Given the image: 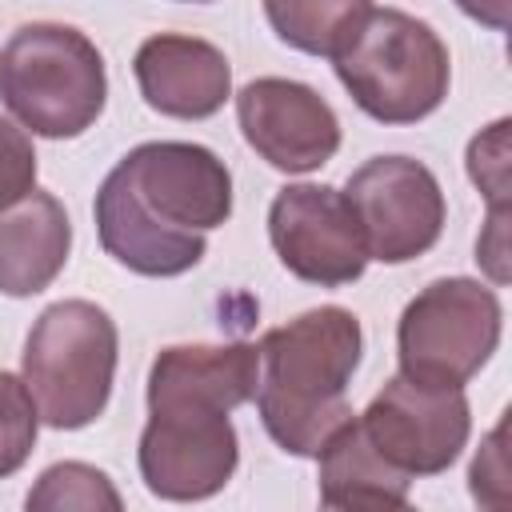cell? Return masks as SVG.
I'll return each mask as SVG.
<instances>
[{"label": "cell", "instance_id": "2e32d148", "mask_svg": "<svg viewBox=\"0 0 512 512\" xmlns=\"http://www.w3.org/2000/svg\"><path fill=\"white\" fill-rule=\"evenodd\" d=\"M372 12V0H264L272 32L308 56H336Z\"/></svg>", "mask_w": 512, "mask_h": 512}, {"label": "cell", "instance_id": "ac0fdd59", "mask_svg": "<svg viewBox=\"0 0 512 512\" xmlns=\"http://www.w3.org/2000/svg\"><path fill=\"white\" fill-rule=\"evenodd\" d=\"M36 432H40V412L24 376L0 368V476L24 468V460L36 448Z\"/></svg>", "mask_w": 512, "mask_h": 512}, {"label": "cell", "instance_id": "7c38bea8", "mask_svg": "<svg viewBox=\"0 0 512 512\" xmlns=\"http://www.w3.org/2000/svg\"><path fill=\"white\" fill-rule=\"evenodd\" d=\"M260 380L256 344H172L152 360L148 412H208L228 416L252 400Z\"/></svg>", "mask_w": 512, "mask_h": 512}, {"label": "cell", "instance_id": "5bb4252c", "mask_svg": "<svg viewBox=\"0 0 512 512\" xmlns=\"http://www.w3.org/2000/svg\"><path fill=\"white\" fill-rule=\"evenodd\" d=\"M72 220L52 192L32 188L16 204L0 208V292L36 296L68 264Z\"/></svg>", "mask_w": 512, "mask_h": 512}, {"label": "cell", "instance_id": "3957f363", "mask_svg": "<svg viewBox=\"0 0 512 512\" xmlns=\"http://www.w3.org/2000/svg\"><path fill=\"white\" fill-rule=\"evenodd\" d=\"M0 100L36 136L72 140L104 112V56L72 24H24L0 48Z\"/></svg>", "mask_w": 512, "mask_h": 512}, {"label": "cell", "instance_id": "8992f818", "mask_svg": "<svg viewBox=\"0 0 512 512\" xmlns=\"http://www.w3.org/2000/svg\"><path fill=\"white\" fill-rule=\"evenodd\" d=\"M500 344V300L468 276L432 280L408 300L396 328L400 376L440 388H464Z\"/></svg>", "mask_w": 512, "mask_h": 512}, {"label": "cell", "instance_id": "e0dca14e", "mask_svg": "<svg viewBox=\"0 0 512 512\" xmlns=\"http://www.w3.org/2000/svg\"><path fill=\"white\" fill-rule=\"evenodd\" d=\"M28 508L36 512H60V508H108L116 512L120 508V492L112 488V480L92 468V464H80V460H64V464H52L40 472L36 488L28 492Z\"/></svg>", "mask_w": 512, "mask_h": 512}, {"label": "cell", "instance_id": "44dd1931", "mask_svg": "<svg viewBox=\"0 0 512 512\" xmlns=\"http://www.w3.org/2000/svg\"><path fill=\"white\" fill-rule=\"evenodd\" d=\"M500 432H504V428H496V432L488 436V444L476 452L472 472H468V480H472V496L484 500V504H492V508H500V504L508 500V496H504V488H508V468H504Z\"/></svg>", "mask_w": 512, "mask_h": 512}, {"label": "cell", "instance_id": "52a82bcc", "mask_svg": "<svg viewBox=\"0 0 512 512\" xmlns=\"http://www.w3.org/2000/svg\"><path fill=\"white\" fill-rule=\"evenodd\" d=\"M368 260L408 264L424 256L444 232V192L428 164L412 156H372L344 188Z\"/></svg>", "mask_w": 512, "mask_h": 512}, {"label": "cell", "instance_id": "cb8c5ba5", "mask_svg": "<svg viewBox=\"0 0 512 512\" xmlns=\"http://www.w3.org/2000/svg\"><path fill=\"white\" fill-rule=\"evenodd\" d=\"M184 4H208V0H184Z\"/></svg>", "mask_w": 512, "mask_h": 512}, {"label": "cell", "instance_id": "4fadbf2b", "mask_svg": "<svg viewBox=\"0 0 512 512\" xmlns=\"http://www.w3.org/2000/svg\"><path fill=\"white\" fill-rule=\"evenodd\" d=\"M132 72L144 104L176 120H208L232 96V68L224 52L200 36H148L136 48Z\"/></svg>", "mask_w": 512, "mask_h": 512}, {"label": "cell", "instance_id": "8fae6325", "mask_svg": "<svg viewBox=\"0 0 512 512\" xmlns=\"http://www.w3.org/2000/svg\"><path fill=\"white\" fill-rule=\"evenodd\" d=\"M140 476L160 500H204L220 492L240 460L228 416L208 412H148L140 432Z\"/></svg>", "mask_w": 512, "mask_h": 512}, {"label": "cell", "instance_id": "9a60e30c", "mask_svg": "<svg viewBox=\"0 0 512 512\" xmlns=\"http://www.w3.org/2000/svg\"><path fill=\"white\" fill-rule=\"evenodd\" d=\"M320 460V504L324 508H348V512H388L408 504V472L388 464L360 420H344L324 448Z\"/></svg>", "mask_w": 512, "mask_h": 512}, {"label": "cell", "instance_id": "277c9868", "mask_svg": "<svg viewBox=\"0 0 512 512\" xmlns=\"http://www.w3.org/2000/svg\"><path fill=\"white\" fill-rule=\"evenodd\" d=\"M332 64L356 108L380 124H416L432 116L452 76L448 48L432 24L400 8H372Z\"/></svg>", "mask_w": 512, "mask_h": 512}, {"label": "cell", "instance_id": "d6986e66", "mask_svg": "<svg viewBox=\"0 0 512 512\" xmlns=\"http://www.w3.org/2000/svg\"><path fill=\"white\" fill-rule=\"evenodd\" d=\"M468 176L492 208H508V120L488 124L468 144Z\"/></svg>", "mask_w": 512, "mask_h": 512}, {"label": "cell", "instance_id": "7a4b0ae2", "mask_svg": "<svg viewBox=\"0 0 512 512\" xmlns=\"http://www.w3.org/2000/svg\"><path fill=\"white\" fill-rule=\"evenodd\" d=\"M256 352L260 380L252 396L264 432L292 456H316L324 440L352 420L344 392L364 352L360 320L336 304L308 308L268 328Z\"/></svg>", "mask_w": 512, "mask_h": 512}, {"label": "cell", "instance_id": "7402d4cb", "mask_svg": "<svg viewBox=\"0 0 512 512\" xmlns=\"http://www.w3.org/2000/svg\"><path fill=\"white\" fill-rule=\"evenodd\" d=\"M504 256H508V208H492V212H488V232L476 240V260L488 268V276H492L496 284L508 280Z\"/></svg>", "mask_w": 512, "mask_h": 512}, {"label": "cell", "instance_id": "603a6c76", "mask_svg": "<svg viewBox=\"0 0 512 512\" xmlns=\"http://www.w3.org/2000/svg\"><path fill=\"white\" fill-rule=\"evenodd\" d=\"M472 20H480V24H488L492 32H504L508 28V8H512V0H456Z\"/></svg>", "mask_w": 512, "mask_h": 512}, {"label": "cell", "instance_id": "6da1fadb", "mask_svg": "<svg viewBox=\"0 0 512 512\" xmlns=\"http://www.w3.org/2000/svg\"><path fill=\"white\" fill-rule=\"evenodd\" d=\"M232 216V172L184 140L132 148L96 192L104 252L140 276H180L204 260V232Z\"/></svg>", "mask_w": 512, "mask_h": 512}, {"label": "cell", "instance_id": "30bf717a", "mask_svg": "<svg viewBox=\"0 0 512 512\" xmlns=\"http://www.w3.org/2000/svg\"><path fill=\"white\" fill-rule=\"evenodd\" d=\"M236 120L248 148L280 172H316L340 148L332 104L300 80L260 76L244 84L236 96Z\"/></svg>", "mask_w": 512, "mask_h": 512}, {"label": "cell", "instance_id": "9c48e42d", "mask_svg": "<svg viewBox=\"0 0 512 512\" xmlns=\"http://www.w3.org/2000/svg\"><path fill=\"white\" fill-rule=\"evenodd\" d=\"M268 240L280 264L320 288H340L364 276L368 248L344 192L328 184H288L268 208Z\"/></svg>", "mask_w": 512, "mask_h": 512}, {"label": "cell", "instance_id": "ffe728a7", "mask_svg": "<svg viewBox=\"0 0 512 512\" xmlns=\"http://www.w3.org/2000/svg\"><path fill=\"white\" fill-rule=\"evenodd\" d=\"M36 188V148L12 120L0 116V208Z\"/></svg>", "mask_w": 512, "mask_h": 512}, {"label": "cell", "instance_id": "5b68a950", "mask_svg": "<svg viewBox=\"0 0 512 512\" xmlns=\"http://www.w3.org/2000/svg\"><path fill=\"white\" fill-rule=\"evenodd\" d=\"M116 348V324L100 304H48L24 340V384L40 420L64 432L92 424L112 396Z\"/></svg>", "mask_w": 512, "mask_h": 512}, {"label": "cell", "instance_id": "ba28073f", "mask_svg": "<svg viewBox=\"0 0 512 512\" xmlns=\"http://www.w3.org/2000/svg\"><path fill=\"white\" fill-rule=\"evenodd\" d=\"M360 428L368 432L376 452L400 472L436 476L468 444L472 416L464 388H440V384L392 376L364 408Z\"/></svg>", "mask_w": 512, "mask_h": 512}]
</instances>
